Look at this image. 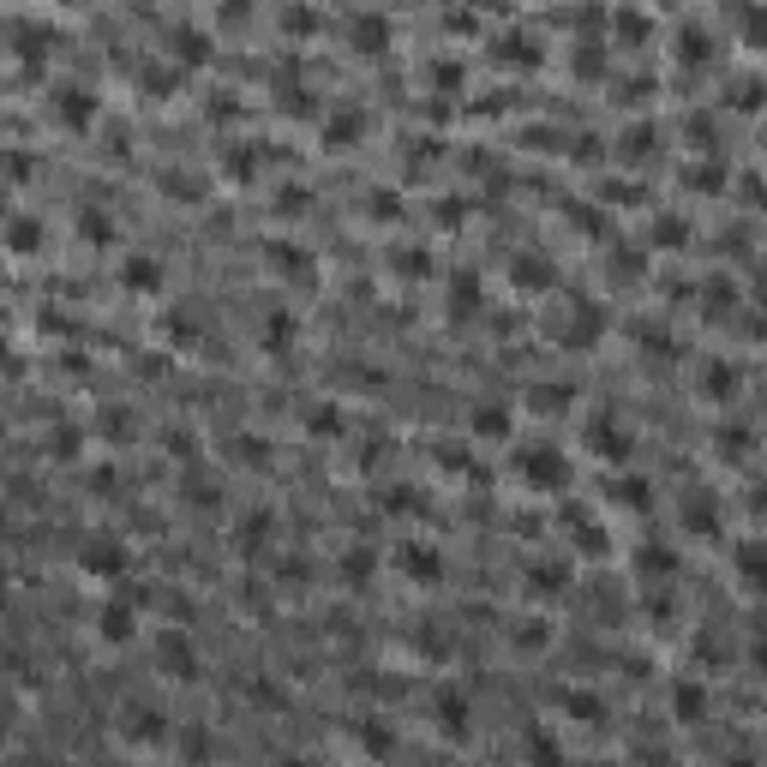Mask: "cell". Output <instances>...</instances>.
I'll use <instances>...</instances> for the list:
<instances>
[{
	"instance_id": "obj_1",
	"label": "cell",
	"mask_w": 767,
	"mask_h": 767,
	"mask_svg": "<svg viewBox=\"0 0 767 767\" xmlns=\"http://www.w3.org/2000/svg\"><path fill=\"white\" fill-rule=\"evenodd\" d=\"M114 738H120V750L126 756H162L168 744H174V720L156 708V702H126L120 714H114Z\"/></svg>"
},
{
	"instance_id": "obj_2",
	"label": "cell",
	"mask_w": 767,
	"mask_h": 767,
	"mask_svg": "<svg viewBox=\"0 0 767 767\" xmlns=\"http://www.w3.org/2000/svg\"><path fill=\"white\" fill-rule=\"evenodd\" d=\"M150 666L168 678V684H198V648H192V630L186 624H162L150 636Z\"/></svg>"
},
{
	"instance_id": "obj_3",
	"label": "cell",
	"mask_w": 767,
	"mask_h": 767,
	"mask_svg": "<svg viewBox=\"0 0 767 767\" xmlns=\"http://www.w3.org/2000/svg\"><path fill=\"white\" fill-rule=\"evenodd\" d=\"M90 636L102 642V648H132L138 636H144V612H138V600L132 594H108V600H96V618H90Z\"/></svg>"
},
{
	"instance_id": "obj_4",
	"label": "cell",
	"mask_w": 767,
	"mask_h": 767,
	"mask_svg": "<svg viewBox=\"0 0 767 767\" xmlns=\"http://www.w3.org/2000/svg\"><path fill=\"white\" fill-rule=\"evenodd\" d=\"M78 570L90 576V582H126L132 576V546L120 540V534H108V528H96L84 546H78Z\"/></svg>"
},
{
	"instance_id": "obj_5",
	"label": "cell",
	"mask_w": 767,
	"mask_h": 767,
	"mask_svg": "<svg viewBox=\"0 0 767 767\" xmlns=\"http://www.w3.org/2000/svg\"><path fill=\"white\" fill-rule=\"evenodd\" d=\"M516 474H522L528 492H564L570 486V456L558 444H528V450H516Z\"/></svg>"
},
{
	"instance_id": "obj_6",
	"label": "cell",
	"mask_w": 767,
	"mask_h": 767,
	"mask_svg": "<svg viewBox=\"0 0 767 767\" xmlns=\"http://www.w3.org/2000/svg\"><path fill=\"white\" fill-rule=\"evenodd\" d=\"M432 732H438L450 750H462V744L474 738V696L456 690V684H444V690L432 696Z\"/></svg>"
},
{
	"instance_id": "obj_7",
	"label": "cell",
	"mask_w": 767,
	"mask_h": 767,
	"mask_svg": "<svg viewBox=\"0 0 767 767\" xmlns=\"http://www.w3.org/2000/svg\"><path fill=\"white\" fill-rule=\"evenodd\" d=\"M600 336H606V312L594 300H570L564 318H558V348L588 354V348H600Z\"/></svg>"
},
{
	"instance_id": "obj_8",
	"label": "cell",
	"mask_w": 767,
	"mask_h": 767,
	"mask_svg": "<svg viewBox=\"0 0 767 767\" xmlns=\"http://www.w3.org/2000/svg\"><path fill=\"white\" fill-rule=\"evenodd\" d=\"M390 564H396V576L414 582V588H438V582H444V558H438V546H426V540H402V546L390 552Z\"/></svg>"
},
{
	"instance_id": "obj_9",
	"label": "cell",
	"mask_w": 767,
	"mask_h": 767,
	"mask_svg": "<svg viewBox=\"0 0 767 767\" xmlns=\"http://www.w3.org/2000/svg\"><path fill=\"white\" fill-rule=\"evenodd\" d=\"M588 450L600 462H624L630 456V426H618V414H594L588 420Z\"/></svg>"
},
{
	"instance_id": "obj_10",
	"label": "cell",
	"mask_w": 767,
	"mask_h": 767,
	"mask_svg": "<svg viewBox=\"0 0 767 767\" xmlns=\"http://www.w3.org/2000/svg\"><path fill=\"white\" fill-rule=\"evenodd\" d=\"M732 570H738V588L744 594H767V540H744L732 552Z\"/></svg>"
},
{
	"instance_id": "obj_11",
	"label": "cell",
	"mask_w": 767,
	"mask_h": 767,
	"mask_svg": "<svg viewBox=\"0 0 767 767\" xmlns=\"http://www.w3.org/2000/svg\"><path fill=\"white\" fill-rule=\"evenodd\" d=\"M570 546H576L582 558H606V552H612L606 522H600V516H570Z\"/></svg>"
},
{
	"instance_id": "obj_12",
	"label": "cell",
	"mask_w": 767,
	"mask_h": 767,
	"mask_svg": "<svg viewBox=\"0 0 767 767\" xmlns=\"http://www.w3.org/2000/svg\"><path fill=\"white\" fill-rule=\"evenodd\" d=\"M738 396V366L732 360H708L702 366V402H732Z\"/></svg>"
},
{
	"instance_id": "obj_13",
	"label": "cell",
	"mask_w": 767,
	"mask_h": 767,
	"mask_svg": "<svg viewBox=\"0 0 767 767\" xmlns=\"http://www.w3.org/2000/svg\"><path fill=\"white\" fill-rule=\"evenodd\" d=\"M606 498L624 504V510H648V504H654V492H648L642 474H612V480H606Z\"/></svg>"
},
{
	"instance_id": "obj_14",
	"label": "cell",
	"mask_w": 767,
	"mask_h": 767,
	"mask_svg": "<svg viewBox=\"0 0 767 767\" xmlns=\"http://www.w3.org/2000/svg\"><path fill=\"white\" fill-rule=\"evenodd\" d=\"M120 282L138 288V294H150V288L162 282V264H156V258H126V264H120Z\"/></svg>"
},
{
	"instance_id": "obj_15",
	"label": "cell",
	"mask_w": 767,
	"mask_h": 767,
	"mask_svg": "<svg viewBox=\"0 0 767 767\" xmlns=\"http://www.w3.org/2000/svg\"><path fill=\"white\" fill-rule=\"evenodd\" d=\"M264 546H270V516L258 510V516H246V528H234V552L252 558V552H264Z\"/></svg>"
},
{
	"instance_id": "obj_16",
	"label": "cell",
	"mask_w": 767,
	"mask_h": 767,
	"mask_svg": "<svg viewBox=\"0 0 767 767\" xmlns=\"http://www.w3.org/2000/svg\"><path fill=\"white\" fill-rule=\"evenodd\" d=\"M546 642H552V630H546V618H522V624L510 630V648H516V654H540Z\"/></svg>"
},
{
	"instance_id": "obj_17",
	"label": "cell",
	"mask_w": 767,
	"mask_h": 767,
	"mask_svg": "<svg viewBox=\"0 0 767 767\" xmlns=\"http://www.w3.org/2000/svg\"><path fill=\"white\" fill-rule=\"evenodd\" d=\"M528 594H534V600L564 594V564H534V570H528Z\"/></svg>"
},
{
	"instance_id": "obj_18",
	"label": "cell",
	"mask_w": 767,
	"mask_h": 767,
	"mask_svg": "<svg viewBox=\"0 0 767 767\" xmlns=\"http://www.w3.org/2000/svg\"><path fill=\"white\" fill-rule=\"evenodd\" d=\"M564 714H570V720H582V726H600V720H606L600 696H588V690H564Z\"/></svg>"
},
{
	"instance_id": "obj_19",
	"label": "cell",
	"mask_w": 767,
	"mask_h": 767,
	"mask_svg": "<svg viewBox=\"0 0 767 767\" xmlns=\"http://www.w3.org/2000/svg\"><path fill=\"white\" fill-rule=\"evenodd\" d=\"M360 750H366V756H390V750H396V732H390L384 720H366V726H360Z\"/></svg>"
},
{
	"instance_id": "obj_20",
	"label": "cell",
	"mask_w": 767,
	"mask_h": 767,
	"mask_svg": "<svg viewBox=\"0 0 767 767\" xmlns=\"http://www.w3.org/2000/svg\"><path fill=\"white\" fill-rule=\"evenodd\" d=\"M90 108H96V102H90L84 90H60V126H84Z\"/></svg>"
},
{
	"instance_id": "obj_21",
	"label": "cell",
	"mask_w": 767,
	"mask_h": 767,
	"mask_svg": "<svg viewBox=\"0 0 767 767\" xmlns=\"http://www.w3.org/2000/svg\"><path fill=\"white\" fill-rule=\"evenodd\" d=\"M474 432H480V438H504V432H510V414L486 402V408H474Z\"/></svg>"
},
{
	"instance_id": "obj_22",
	"label": "cell",
	"mask_w": 767,
	"mask_h": 767,
	"mask_svg": "<svg viewBox=\"0 0 767 767\" xmlns=\"http://www.w3.org/2000/svg\"><path fill=\"white\" fill-rule=\"evenodd\" d=\"M342 570H348V588H366V582H372V570H378V558H372V552H348V558H342Z\"/></svg>"
},
{
	"instance_id": "obj_23",
	"label": "cell",
	"mask_w": 767,
	"mask_h": 767,
	"mask_svg": "<svg viewBox=\"0 0 767 767\" xmlns=\"http://www.w3.org/2000/svg\"><path fill=\"white\" fill-rule=\"evenodd\" d=\"M36 234H42V228H36V222H30V216H18V222H12V252H18V258H30V252H36V246H42V240H36Z\"/></svg>"
},
{
	"instance_id": "obj_24",
	"label": "cell",
	"mask_w": 767,
	"mask_h": 767,
	"mask_svg": "<svg viewBox=\"0 0 767 767\" xmlns=\"http://www.w3.org/2000/svg\"><path fill=\"white\" fill-rule=\"evenodd\" d=\"M102 426H108V432H102L108 444H126V438H132V414H126V408H108V414H102Z\"/></svg>"
},
{
	"instance_id": "obj_25",
	"label": "cell",
	"mask_w": 767,
	"mask_h": 767,
	"mask_svg": "<svg viewBox=\"0 0 767 767\" xmlns=\"http://www.w3.org/2000/svg\"><path fill=\"white\" fill-rule=\"evenodd\" d=\"M78 450H84V438H78V426H60V438H54V456H60V462H72Z\"/></svg>"
},
{
	"instance_id": "obj_26",
	"label": "cell",
	"mask_w": 767,
	"mask_h": 767,
	"mask_svg": "<svg viewBox=\"0 0 767 767\" xmlns=\"http://www.w3.org/2000/svg\"><path fill=\"white\" fill-rule=\"evenodd\" d=\"M678 708H684V720L696 726V720L708 714V696H702V690H678Z\"/></svg>"
},
{
	"instance_id": "obj_27",
	"label": "cell",
	"mask_w": 767,
	"mask_h": 767,
	"mask_svg": "<svg viewBox=\"0 0 767 767\" xmlns=\"http://www.w3.org/2000/svg\"><path fill=\"white\" fill-rule=\"evenodd\" d=\"M174 750H180V756H210V738H204V732H180Z\"/></svg>"
}]
</instances>
